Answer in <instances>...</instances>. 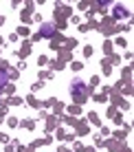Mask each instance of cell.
<instances>
[{
	"label": "cell",
	"mask_w": 134,
	"mask_h": 152,
	"mask_svg": "<svg viewBox=\"0 0 134 152\" xmlns=\"http://www.w3.org/2000/svg\"><path fill=\"white\" fill-rule=\"evenodd\" d=\"M86 91H88V86H86V84L81 82V80H75V82H73V86H70V93H73L75 97H79V99H84Z\"/></svg>",
	"instance_id": "1"
},
{
	"label": "cell",
	"mask_w": 134,
	"mask_h": 152,
	"mask_svg": "<svg viewBox=\"0 0 134 152\" xmlns=\"http://www.w3.org/2000/svg\"><path fill=\"white\" fill-rule=\"evenodd\" d=\"M55 33V29H53V24H42V29H40V38H51V35Z\"/></svg>",
	"instance_id": "2"
},
{
	"label": "cell",
	"mask_w": 134,
	"mask_h": 152,
	"mask_svg": "<svg viewBox=\"0 0 134 152\" xmlns=\"http://www.w3.org/2000/svg\"><path fill=\"white\" fill-rule=\"evenodd\" d=\"M114 18H127V9L123 4H117L114 7Z\"/></svg>",
	"instance_id": "3"
},
{
	"label": "cell",
	"mask_w": 134,
	"mask_h": 152,
	"mask_svg": "<svg viewBox=\"0 0 134 152\" xmlns=\"http://www.w3.org/2000/svg\"><path fill=\"white\" fill-rule=\"evenodd\" d=\"M7 84H9V73L0 69V88H4V86H7Z\"/></svg>",
	"instance_id": "4"
}]
</instances>
